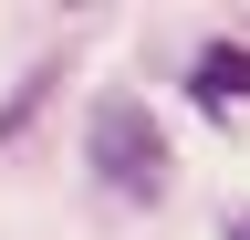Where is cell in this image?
<instances>
[{
	"instance_id": "277c9868",
	"label": "cell",
	"mask_w": 250,
	"mask_h": 240,
	"mask_svg": "<svg viewBox=\"0 0 250 240\" xmlns=\"http://www.w3.org/2000/svg\"><path fill=\"white\" fill-rule=\"evenodd\" d=\"M219 240H250V209H240V219H229V230H219Z\"/></svg>"
},
{
	"instance_id": "7a4b0ae2",
	"label": "cell",
	"mask_w": 250,
	"mask_h": 240,
	"mask_svg": "<svg viewBox=\"0 0 250 240\" xmlns=\"http://www.w3.org/2000/svg\"><path fill=\"white\" fill-rule=\"evenodd\" d=\"M188 94H198V105H240L250 94V42H208L198 73H188Z\"/></svg>"
},
{
	"instance_id": "3957f363",
	"label": "cell",
	"mask_w": 250,
	"mask_h": 240,
	"mask_svg": "<svg viewBox=\"0 0 250 240\" xmlns=\"http://www.w3.org/2000/svg\"><path fill=\"white\" fill-rule=\"evenodd\" d=\"M42 94H52V63H42V73H31L21 94H11V115H0V136H21V126H31V105H42Z\"/></svg>"
},
{
	"instance_id": "6da1fadb",
	"label": "cell",
	"mask_w": 250,
	"mask_h": 240,
	"mask_svg": "<svg viewBox=\"0 0 250 240\" xmlns=\"http://www.w3.org/2000/svg\"><path fill=\"white\" fill-rule=\"evenodd\" d=\"M83 167L104 177L125 209H156V198H167V126H156L136 94H104L83 115Z\"/></svg>"
}]
</instances>
